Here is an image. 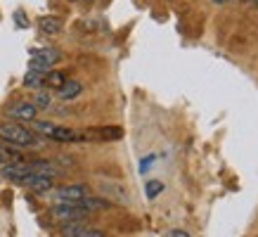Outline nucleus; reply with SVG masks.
Segmentation results:
<instances>
[{
    "mask_svg": "<svg viewBox=\"0 0 258 237\" xmlns=\"http://www.w3.org/2000/svg\"><path fill=\"white\" fill-rule=\"evenodd\" d=\"M43 81H45V71H36V69H29L26 76H24V86L26 88H43Z\"/></svg>",
    "mask_w": 258,
    "mask_h": 237,
    "instance_id": "14",
    "label": "nucleus"
},
{
    "mask_svg": "<svg viewBox=\"0 0 258 237\" xmlns=\"http://www.w3.org/2000/svg\"><path fill=\"white\" fill-rule=\"evenodd\" d=\"M52 128H55V124H50V121H36L33 131H38V133H43V135H50Z\"/></svg>",
    "mask_w": 258,
    "mask_h": 237,
    "instance_id": "18",
    "label": "nucleus"
},
{
    "mask_svg": "<svg viewBox=\"0 0 258 237\" xmlns=\"http://www.w3.org/2000/svg\"><path fill=\"white\" fill-rule=\"evenodd\" d=\"M38 29L43 36H57V33L64 29V24L59 22V17L47 15V17H40L38 19Z\"/></svg>",
    "mask_w": 258,
    "mask_h": 237,
    "instance_id": "9",
    "label": "nucleus"
},
{
    "mask_svg": "<svg viewBox=\"0 0 258 237\" xmlns=\"http://www.w3.org/2000/svg\"><path fill=\"white\" fill-rule=\"evenodd\" d=\"M159 192H164V183H159V181L147 183V197H149V199H154Z\"/></svg>",
    "mask_w": 258,
    "mask_h": 237,
    "instance_id": "17",
    "label": "nucleus"
},
{
    "mask_svg": "<svg viewBox=\"0 0 258 237\" xmlns=\"http://www.w3.org/2000/svg\"><path fill=\"white\" fill-rule=\"evenodd\" d=\"M81 93H83V86H81L79 81H74V79H67V81H64V86L57 90L59 100H64V102H69V100H76Z\"/></svg>",
    "mask_w": 258,
    "mask_h": 237,
    "instance_id": "10",
    "label": "nucleus"
},
{
    "mask_svg": "<svg viewBox=\"0 0 258 237\" xmlns=\"http://www.w3.org/2000/svg\"><path fill=\"white\" fill-rule=\"evenodd\" d=\"M168 237H189V232H185V230H171Z\"/></svg>",
    "mask_w": 258,
    "mask_h": 237,
    "instance_id": "19",
    "label": "nucleus"
},
{
    "mask_svg": "<svg viewBox=\"0 0 258 237\" xmlns=\"http://www.w3.org/2000/svg\"><path fill=\"white\" fill-rule=\"evenodd\" d=\"M242 3H249V0H242Z\"/></svg>",
    "mask_w": 258,
    "mask_h": 237,
    "instance_id": "24",
    "label": "nucleus"
},
{
    "mask_svg": "<svg viewBox=\"0 0 258 237\" xmlns=\"http://www.w3.org/2000/svg\"><path fill=\"white\" fill-rule=\"evenodd\" d=\"M86 3H93V0H86Z\"/></svg>",
    "mask_w": 258,
    "mask_h": 237,
    "instance_id": "23",
    "label": "nucleus"
},
{
    "mask_svg": "<svg viewBox=\"0 0 258 237\" xmlns=\"http://www.w3.org/2000/svg\"><path fill=\"white\" fill-rule=\"evenodd\" d=\"M17 24H19V26H29V22H26V19H24V15H22V12H17Z\"/></svg>",
    "mask_w": 258,
    "mask_h": 237,
    "instance_id": "20",
    "label": "nucleus"
},
{
    "mask_svg": "<svg viewBox=\"0 0 258 237\" xmlns=\"http://www.w3.org/2000/svg\"><path fill=\"white\" fill-rule=\"evenodd\" d=\"M19 185L33 190V192H50L52 190V178L50 175H40V173H29L19 181Z\"/></svg>",
    "mask_w": 258,
    "mask_h": 237,
    "instance_id": "7",
    "label": "nucleus"
},
{
    "mask_svg": "<svg viewBox=\"0 0 258 237\" xmlns=\"http://www.w3.org/2000/svg\"><path fill=\"white\" fill-rule=\"evenodd\" d=\"M50 102H52L50 93H47L45 88H38V90H36V95H33V104H36V109H47V107H50Z\"/></svg>",
    "mask_w": 258,
    "mask_h": 237,
    "instance_id": "16",
    "label": "nucleus"
},
{
    "mask_svg": "<svg viewBox=\"0 0 258 237\" xmlns=\"http://www.w3.org/2000/svg\"><path fill=\"white\" fill-rule=\"evenodd\" d=\"M213 5H227V3H230V0H211Z\"/></svg>",
    "mask_w": 258,
    "mask_h": 237,
    "instance_id": "21",
    "label": "nucleus"
},
{
    "mask_svg": "<svg viewBox=\"0 0 258 237\" xmlns=\"http://www.w3.org/2000/svg\"><path fill=\"white\" fill-rule=\"evenodd\" d=\"M50 140H57V142H81L83 140V133L74 131V128H64V126H55L52 133L47 135Z\"/></svg>",
    "mask_w": 258,
    "mask_h": 237,
    "instance_id": "8",
    "label": "nucleus"
},
{
    "mask_svg": "<svg viewBox=\"0 0 258 237\" xmlns=\"http://www.w3.org/2000/svg\"><path fill=\"white\" fill-rule=\"evenodd\" d=\"M79 204L83 206L88 213H93V211H102V209H109L111 202L109 199H100V197H90V195H88V197L81 199Z\"/></svg>",
    "mask_w": 258,
    "mask_h": 237,
    "instance_id": "12",
    "label": "nucleus"
},
{
    "mask_svg": "<svg viewBox=\"0 0 258 237\" xmlns=\"http://www.w3.org/2000/svg\"><path fill=\"white\" fill-rule=\"evenodd\" d=\"M0 140L8 145H17V147H29V145H36L38 138L31 128L15 121V124H0Z\"/></svg>",
    "mask_w": 258,
    "mask_h": 237,
    "instance_id": "1",
    "label": "nucleus"
},
{
    "mask_svg": "<svg viewBox=\"0 0 258 237\" xmlns=\"http://www.w3.org/2000/svg\"><path fill=\"white\" fill-rule=\"evenodd\" d=\"M71 3H76V0H71Z\"/></svg>",
    "mask_w": 258,
    "mask_h": 237,
    "instance_id": "25",
    "label": "nucleus"
},
{
    "mask_svg": "<svg viewBox=\"0 0 258 237\" xmlns=\"http://www.w3.org/2000/svg\"><path fill=\"white\" fill-rule=\"evenodd\" d=\"M64 81H67V74H64V71L50 69V71H45V81H43V88H47V90H59V88L64 86Z\"/></svg>",
    "mask_w": 258,
    "mask_h": 237,
    "instance_id": "11",
    "label": "nucleus"
},
{
    "mask_svg": "<svg viewBox=\"0 0 258 237\" xmlns=\"http://www.w3.org/2000/svg\"><path fill=\"white\" fill-rule=\"evenodd\" d=\"M8 116L19 121V124H29V121H36L38 109L33 102H15L12 107H8Z\"/></svg>",
    "mask_w": 258,
    "mask_h": 237,
    "instance_id": "5",
    "label": "nucleus"
},
{
    "mask_svg": "<svg viewBox=\"0 0 258 237\" xmlns=\"http://www.w3.org/2000/svg\"><path fill=\"white\" fill-rule=\"evenodd\" d=\"M253 3H256V8H258V0H253Z\"/></svg>",
    "mask_w": 258,
    "mask_h": 237,
    "instance_id": "22",
    "label": "nucleus"
},
{
    "mask_svg": "<svg viewBox=\"0 0 258 237\" xmlns=\"http://www.w3.org/2000/svg\"><path fill=\"white\" fill-rule=\"evenodd\" d=\"M50 213H52V218H57V221H62V223L83 221L88 216V211L79 204V202H59L57 206L50 209Z\"/></svg>",
    "mask_w": 258,
    "mask_h": 237,
    "instance_id": "3",
    "label": "nucleus"
},
{
    "mask_svg": "<svg viewBox=\"0 0 258 237\" xmlns=\"http://www.w3.org/2000/svg\"><path fill=\"white\" fill-rule=\"evenodd\" d=\"M29 168H31V173H40V175H50V178H55L57 175V168L52 161H43V159H36V161H29Z\"/></svg>",
    "mask_w": 258,
    "mask_h": 237,
    "instance_id": "13",
    "label": "nucleus"
},
{
    "mask_svg": "<svg viewBox=\"0 0 258 237\" xmlns=\"http://www.w3.org/2000/svg\"><path fill=\"white\" fill-rule=\"evenodd\" d=\"M62 60V52L57 47H40V50H31V60H29V69L36 71H50L57 62Z\"/></svg>",
    "mask_w": 258,
    "mask_h": 237,
    "instance_id": "2",
    "label": "nucleus"
},
{
    "mask_svg": "<svg viewBox=\"0 0 258 237\" xmlns=\"http://www.w3.org/2000/svg\"><path fill=\"white\" fill-rule=\"evenodd\" d=\"M88 195H90L88 185H83V183H74V185L57 188L55 199H57V202H81V199L88 197Z\"/></svg>",
    "mask_w": 258,
    "mask_h": 237,
    "instance_id": "4",
    "label": "nucleus"
},
{
    "mask_svg": "<svg viewBox=\"0 0 258 237\" xmlns=\"http://www.w3.org/2000/svg\"><path fill=\"white\" fill-rule=\"evenodd\" d=\"M17 159H22V157H19V152L12 150V145L3 142V145H0V166L10 164V161H17Z\"/></svg>",
    "mask_w": 258,
    "mask_h": 237,
    "instance_id": "15",
    "label": "nucleus"
},
{
    "mask_svg": "<svg viewBox=\"0 0 258 237\" xmlns=\"http://www.w3.org/2000/svg\"><path fill=\"white\" fill-rule=\"evenodd\" d=\"M62 237H107V235L97 228H88L81 221H74L62 228Z\"/></svg>",
    "mask_w": 258,
    "mask_h": 237,
    "instance_id": "6",
    "label": "nucleus"
}]
</instances>
